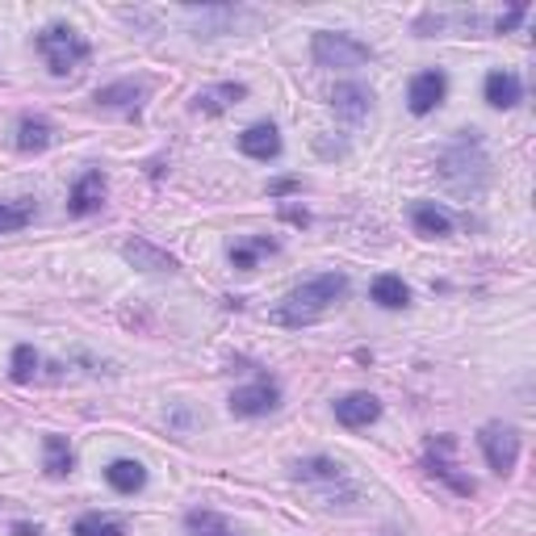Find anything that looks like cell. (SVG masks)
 Returning a JSON list of instances; mask_svg holds the SVG:
<instances>
[{
	"instance_id": "f546056e",
	"label": "cell",
	"mask_w": 536,
	"mask_h": 536,
	"mask_svg": "<svg viewBox=\"0 0 536 536\" xmlns=\"http://www.w3.org/2000/svg\"><path fill=\"white\" fill-rule=\"evenodd\" d=\"M294 189H297V181H273V184H268V193H273V197L294 193Z\"/></svg>"
},
{
	"instance_id": "cb8c5ba5",
	"label": "cell",
	"mask_w": 536,
	"mask_h": 536,
	"mask_svg": "<svg viewBox=\"0 0 536 536\" xmlns=\"http://www.w3.org/2000/svg\"><path fill=\"white\" fill-rule=\"evenodd\" d=\"M428 469H432L436 478H445L456 494H474V482H469V478H461V474H456V469L448 465V461H440L436 453H428Z\"/></svg>"
},
{
	"instance_id": "277c9868",
	"label": "cell",
	"mask_w": 536,
	"mask_h": 536,
	"mask_svg": "<svg viewBox=\"0 0 536 536\" xmlns=\"http://www.w3.org/2000/svg\"><path fill=\"white\" fill-rule=\"evenodd\" d=\"M310 55L319 68H335V71H348V68H365L373 51L365 42H356L353 34H331V30H319L310 38Z\"/></svg>"
},
{
	"instance_id": "d6986e66",
	"label": "cell",
	"mask_w": 536,
	"mask_h": 536,
	"mask_svg": "<svg viewBox=\"0 0 536 536\" xmlns=\"http://www.w3.org/2000/svg\"><path fill=\"white\" fill-rule=\"evenodd\" d=\"M143 84L138 80H118V84H105V89H97V105H109V109H135L138 101H143Z\"/></svg>"
},
{
	"instance_id": "44dd1931",
	"label": "cell",
	"mask_w": 536,
	"mask_h": 536,
	"mask_svg": "<svg viewBox=\"0 0 536 536\" xmlns=\"http://www.w3.org/2000/svg\"><path fill=\"white\" fill-rule=\"evenodd\" d=\"M42 453H46V474H51V478H68L71 465H76V456H71L68 440H63V436H46Z\"/></svg>"
},
{
	"instance_id": "7c38bea8",
	"label": "cell",
	"mask_w": 536,
	"mask_h": 536,
	"mask_svg": "<svg viewBox=\"0 0 536 536\" xmlns=\"http://www.w3.org/2000/svg\"><path fill=\"white\" fill-rule=\"evenodd\" d=\"M101 202H105V176H101V168H89L76 181V189H71V214H92V210H101Z\"/></svg>"
},
{
	"instance_id": "8fae6325",
	"label": "cell",
	"mask_w": 536,
	"mask_h": 536,
	"mask_svg": "<svg viewBox=\"0 0 536 536\" xmlns=\"http://www.w3.org/2000/svg\"><path fill=\"white\" fill-rule=\"evenodd\" d=\"M377 415H381V402L373 394H348L335 402V419L343 428H369V423H377Z\"/></svg>"
},
{
	"instance_id": "2e32d148",
	"label": "cell",
	"mask_w": 536,
	"mask_h": 536,
	"mask_svg": "<svg viewBox=\"0 0 536 536\" xmlns=\"http://www.w3.org/2000/svg\"><path fill=\"white\" fill-rule=\"evenodd\" d=\"M105 482H109L118 494H135L147 486V469L138 465V461H130V456H122V461H114V465L105 469Z\"/></svg>"
},
{
	"instance_id": "4dcf8cb0",
	"label": "cell",
	"mask_w": 536,
	"mask_h": 536,
	"mask_svg": "<svg viewBox=\"0 0 536 536\" xmlns=\"http://www.w3.org/2000/svg\"><path fill=\"white\" fill-rule=\"evenodd\" d=\"M38 532H42L38 524H13V536H38Z\"/></svg>"
},
{
	"instance_id": "ac0fdd59",
	"label": "cell",
	"mask_w": 536,
	"mask_h": 536,
	"mask_svg": "<svg viewBox=\"0 0 536 536\" xmlns=\"http://www.w3.org/2000/svg\"><path fill=\"white\" fill-rule=\"evenodd\" d=\"M294 478L297 482H327V486H335V482H343V465H340V461H331V456H306V461H297V465H294Z\"/></svg>"
},
{
	"instance_id": "3957f363",
	"label": "cell",
	"mask_w": 536,
	"mask_h": 536,
	"mask_svg": "<svg viewBox=\"0 0 536 536\" xmlns=\"http://www.w3.org/2000/svg\"><path fill=\"white\" fill-rule=\"evenodd\" d=\"M38 51H42L46 68L55 71V76H68V71H76L89 59V42L71 25H46L42 34H38Z\"/></svg>"
},
{
	"instance_id": "9a60e30c",
	"label": "cell",
	"mask_w": 536,
	"mask_h": 536,
	"mask_svg": "<svg viewBox=\"0 0 536 536\" xmlns=\"http://www.w3.org/2000/svg\"><path fill=\"white\" fill-rule=\"evenodd\" d=\"M411 222H415L419 235H428V240H445L448 230H453V218H448L440 206H432V202H415V206H411Z\"/></svg>"
},
{
	"instance_id": "4316f807",
	"label": "cell",
	"mask_w": 536,
	"mask_h": 536,
	"mask_svg": "<svg viewBox=\"0 0 536 536\" xmlns=\"http://www.w3.org/2000/svg\"><path fill=\"white\" fill-rule=\"evenodd\" d=\"M34 369H38V353L30 343H17V348H13V381H30Z\"/></svg>"
},
{
	"instance_id": "603a6c76",
	"label": "cell",
	"mask_w": 536,
	"mask_h": 536,
	"mask_svg": "<svg viewBox=\"0 0 536 536\" xmlns=\"http://www.w3.org/2000/svg\"><path fill=\"white\" fill-rule=\"evenodd\" d=\"M30 218H34V202H30V197H22V202H0V235L22 230Z\"/></svg>"
},
{
	"instance_id": "6da1fadb",
	"label": "cell",
	"mask_w": 536,
	"mask_h": 536,
	"mask_svg": "<svg viewBox=\"0 0 536 536\" xmlns=\"http://www.w3.org/2000/svg\"><path fill=\"white\" fill-rule=\"evenodd\" d=\"M343 289H348V277L343 273H323V277H315V281H306V286H297L294 294L277 306L273 319L281 323V327H306V323L323 319V315L335 306V297H343Z\"/></svg>"
},
{
	"instance_id": "e0dca14e",
	"label": "cell",
	"mask_w": 536,
	"mask_h": 536,
	"mask_svg": "<svg viewBox=\"0 0 536 536\" xmlns=\"http://www.w3.org/2000/svg\"><path fill=\"white\" fill-rule=\"evenodd\" d=\"M369 297H373L377 306H386V310H402L407 302H411V289L402 286V277L381 273L373 286H369Z\"/></svg>"
},
{
	"instance_id": "8992f818",
	"label": "cell",
	"mask_w": 536,
	"mask_h": 536,
	"mask_svg": "<svg viewBox=\"0 0 536 536\" xmlns=\"http://www.w3.org/2000/svg\"><path fill=\"white\" fill-rule=\"evenodd\" d=\"M277 407H281V390L268 377H260V381H251V386L230 394V415H240V419H256V415H268Z\"/></svg>"
},
{
	"instance_id": "30bf717a",
	"label": "cell",
	"mask_w": 536,
	"mask_h": 536,
	"mask_svg": "<svg viewBox=\"0 0 536 536\" xmlns=\"http://www.w3.org/2000/svg\"><path fill=\"white\" fill-rule=\"evenodd\" d=\"M243 97H248V84H214V89H202L193 97V109L197 114H206V118H218V114H227L230 105H240Z\"/></svg>"
},
{
	"instance_id": "484cf974",
	"label": "cell",
	"mask_w": 536,
	"mask_h": 536,
	"mask_svg": "<svg viewBox=\"0 0 536 536\" xmlns=\"http://www.w3.org/2000/svg\"><path fill=\"white\" fill-rule=\"evenodd\" d=\"M189 17H193L206 34H222V25L235 22V9H189Z\"/></svg>"
},
{
	"instance_id": "f1b7e54d",
	"label": "cell",
	"mask_w": 536,
	"mask_h": 536,
	"mask_svg": "<svg viewBox=\"0 0 536 536\" xmlns=\"http://www.w3.org/2000/svg\"><path fill=\"white\" fill-rule=\"evenodd\" d=\"M524 13H528V5H515V9L507 13V17H499V30H503V34H507V30H515V25L524 22Z\"/></svg>"
},
{
	"instance_id": "5b68a950",
	"label": "cell",
	"mask_w": 536,
	"mask_h": 536,
	"mask_svg": "<svg viewBox=\"0 0 536 536\" xmlns=\"http://www.w3.org/2000/svg\"><path fill=\"white\" fill-rule=\"evenodd\" d=\"M478 445L482 453H486V461H491L494 474H512L515 461H520V436H515V428H507V423H486L478 432Z\"/></svg>"
},
{
	"instance_id": "83f0119b",
	"label": "cell",
	"mask_w": 536,
	"mask_h": 536,
	"mask_svg": "<svg viewBox=\"0 0 536 536\" xmlns=\"http://www.w3.org/2000/svg\"><path fill=\"white\" fill-rule=\"evenodd\" d=\"M230 264H235L240 273H251V268H256V251H251L248 243H235V248H230Z\"/></svg>"
},
{
	"instance_id": "9c48e42d",
	"label": "cell",
	"mask_w": 536,
	"mask_h": 536,
	"mask_svg": "<svg viewBox=\"0 0 536 536\" xmlns=\"http://www.w3.org/2000/svg\"><path fill=\"white\" fill-rule=\"evenodd\" d=\"M240 151L251 160H277L281 155V135H277L273 122H256L240 135Z\"/></svg>"
},
{
	"instance_id": "7402d4cb",
	"label": "cell",
	"mask_w": 536,
	"mask_h": 536,
	"mask_svg": "<svg viewBox=\"0 0 536 536\" xmlns=\"http://www.w3.org/2000/svg\"><path fill=\"white\" fill-rule=\"evenodd\" d=\"M184 528H189V536H240L222 515H214V512H189L184 515Z\"/></svg>"
},
{
	"instance_id": "7a4b0ae2",
	"label": "cell",
	"mask_w": 536,
	"mask_h": 536,
	"mask_svg": "<svg viewBox=\"0 0 536 536\" xmlns=\"http://www.w3.org/2000/svg\"><path fill=\"white\" fill-rule=\"evenodd\" d=\"M440 176L456 193H482L486 189V155L474 143H456L453 151L440 155Z\"/></svg>"
},
{
	"instance_id": "5bb4252c",
	"label": "cell",
	"mask_w": 536,
	"mask_h": 536,
	"mask_svg": "<svg viewBox=\"0 0 536 536\" xmlns=\"http://www.w3.org/2000/svg\"><path fill=\"white\" fill-rule=\"evenodd\" d=\"M369 89H361V84H335V92H331V105H335V114H343L348 122H361V118L369 114Z\"/></svg>"
},
{
	"instance_id": "4fadbf2b",
	"label": "cell",
	"mask_w": 536,
	"mask_h": 536,
	"mask_svg": "<svg viewBox=\"0 0 536 536\" xmlns=\"http://www.w3.org/2000/svg\"><path fill=\"white\" fill-rule=\"evenodd\" d=\"M520 97H524V84H520L515 71H491L486 76V101L494 109H512V105H520Z\"/></svg>"
},
{
	"instance_id": "ba28073f",
	"label": "cell",
	"mask_w": 536,
	"mask_h": 536,
	"mask_svg": "<svg viewBox=\"0 0 536 536\" xmlns=\"http://www.w3.org/2000/svg\"><path fill=\"white\" fill-rule=\"evenodd\" d=\"M122 256L135 268H143V273H176V256H168V251L155 248L151 240H138V235L122 243Z\"/></svg>"
},
{
	"instance_id": "d4e9b609",
	"label": "cell",
	"mask_w": 536,
	"mask_h": 536,
	"mask_svg": "<svg viewBox=\"0 0 536 536\" xmlns=\"http://www.w3.org/2000/svg\"><path fill=\"white\" fill-rule=\"evenodd\" d=\"M76 536H122V524L105 520V515H80L76 520Z\"/></svg>"
},
{
	"instance_id": "52a82bcc",
	"label": "cell",
	"mask_w": 536,
	"mask_h": 536,
	"mask_svg": "<svg viewBox=\"0 0 536 536\" xmlns=\"http://www.w3.org/2000/svg\"><path fill=\"white\" fill-rule=\"evenodd\" d=\"M448 92V76L440 68H428L419 76H411V89H407V105H411V114H432L436 105L445 101Z\"/></svg>"
},
{
	"instance_id": "ffe728a7",
	"label": "cell",
	"mask_w": 536,
	"mask_h": 536,
	"mask_svg": "<svg viewBox=\"0 0 536 536\" xmlns=\"http://www.w3.org/2000/svg\"><path fill=\"white\" fill-rule=\"evenodd\" d=\"M51 138H55V126L46 122V118H22L17 122V147L22 151H46Z\"/></svg>"
}]
</instances>
